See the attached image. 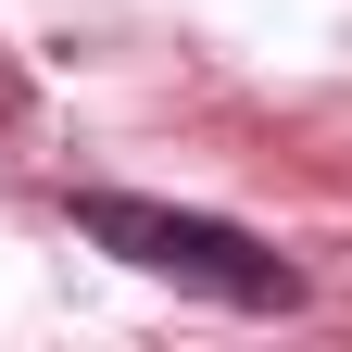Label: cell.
<instances>
[{
    "mask_svg": "<svg viewBox=\"0 0 352 352\" xmlns=\"http://www.w3.org/2000/svg\"><path fill=\"white\" fill-rule=\"evenodd\" d=\"M76 227L101 239L113 264L176 277V289H201V302H239V315H289V302H302V264H277L252 227H227V214L139 201V189H76Z\"/></svg>",
    "mask_w": 352,
    "mask_h": 352,
    "instance_id": "1",
    "label": "cell"
}]
</instances>
